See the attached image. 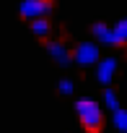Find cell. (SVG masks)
I'll list each match as a JSON object with an SVG mask.
<instances>
[{
	"label": "cell",
	"instance_id": "8",
	"mask_svg": "<svg viewBox=\"0 0 127 133\" xmlns=\"http://www.w3.org/2000/svg\"><path fill=\"white\" fill-rule=\"evenodd\" d=\"M112 125H114L119 133H127V110L117 107V110L112 112Z\"/></svg>",
	"mask_w": 127,
	"mask_h": 133
},
{
	"label": "cell",
	"instance_id": "11",
	"mask_svg": "<svg viewBox=\"0 0 127 133\" xmlns=\"http://www.w3.org/2000/svg\"><path fill=\"white\" fill-rule=\"evenodd\" d=\"M57 91H60V94H62V97H70V94H73V91H75V84H73V81H70V78H62V81H60V84H57Z\"/></svg>",
	"mask_w": 127,
	"mask_h": 133
},
{
	"label": "cell",
	"instance_id": "2",
	"mask_svg": "<svg viewBox=\"0 0 127 133\" xmlns=\"http://www.w3.org/2000/svg\"><path fill=\"white\" fill-rule=\"evenodd\" d=\"M70 55L81 68H88V65H96V60L101 57V50H99V42H78Z\"/></svg>",
	"mask_w": 127,
	"mask_h": 133
},
{
	"label": "cell",
	"instance_id": "9",
	"mask_svg": "<svg viewBox=\"0 0 127 133\" xmlns=\"http://www.w3.org/2000/svg\"><path fill=\"white\" fill-rule=\"evenodd\" d=\"M112 29H114L117 44H124V42H127V18H119V21H117V24H114Z\"/></svg>",
	"mask_w": 127,
	"mask_h": 133
},
{
	"label": "cell",
	"instance_id": "1",
	"mask_svg": "<svg viewBox=\"0 0 127 133\" xmlns=\"http://www.w3.org/2000/svg\"><path fill=\"white\" fill-rule=\"evenodd\" d=\"M75 115L86 130H101V125H104V107L91 97L75 99Z\"/></svg>",
	"mask_w": 127,
	"mask_h": 133
},
{
	"label": "cell",
	"instance_id": "5",
	"mask_svg": "<svg viewBox=\"0 0 127 133\" xmlns=\"http://www.w3.org/2000/svg\"><path fill=\"white\" fill-rule=\"evenodd\" d=\"M47 52H49V57L57 63V65H68V63H73V55H70V50L62 44V42H54V39H49L47 42Z\"/></svg>",
	"mask_w": 127,
	"mask_h": 133
},
{
	"label": "cell",
	"instance_id": "10",
	"mask_svg": "<svg viewBox=\"0 0 127 133\" xmlns=\"http://www.w3.org/2000/svg\"><path fill=\"white\" fill-rule=\"evenodd\" d=\"M104 107H106L109 112H114V110L119 107V99H117V91H114V89H106V91H104Z\"/></svg>",
	"mask_w": 127,
	"mask_h": 133
},
{
	"label": "cell",
	"instance_id": "7",
	"mask_svg": "<svg viewBox=\"0 0 127 133\" xmlns=\"http://www.w3.org/2000/svg\"><path fill=\"white\" fill-rule=\"evenodd\" d=\"M29 26H31L34 37H39V39H47V37L52 34V24H49V18H47V16L31 18V21H29Z\"/></svg>",
	"mask_w": 127,
	"mask_h": 133
},
{
	"label": "cell",
	"instance_id": "4",
	"mask_svg": "<svg viewBox=\"0 0 127 133\" xmlns=\"http://www.w3.org/2000/svg\"><path fill=\"white\" fill-rule=\"evenodd\" d=\"M117 76V57H99L96 60V81L101 86H109Z\"/></svg>",
	"mask_w": 127,
	"mask_h": 133
},
{
	"label": "cell",
	"instance_id": "6",
	"mask_svg": "<svg viewBox=\"0 0 127 133\" xmlns=\"http://www.w3.org/2000/svg\"><path fill=\"white\" fill-rule=\"evenodd\" d=\"M91 34H93V39H96V42H101V44H117L114 29H112V26H106V24H93V26H91Z\"/></svg>",
	"mask_w": 127,
	"mask_h": 133
},
{
	"label": "cell",
	"instance_id": "3",
	"mask_svg": "<svg viewBox=\"0 0 127 133\" xmlns=\"http://www.w3.org/2000/svg\"><path fill=\"white\" fill-rule=\"evenodd\" d=\"M21 18H39V16H49L52 13V0H21L18 5Z\"/></svg>",
	"mask_w": 127,
	"mask_h": 133
}]
</instances>
